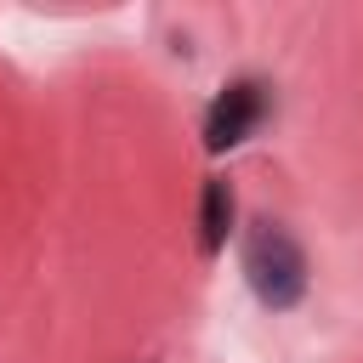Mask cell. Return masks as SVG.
<instances>
[{
    "label": "cell",
    "instance_id": "cell-1",
    "mask_svg": "<svg viewBox=\"0 0 363 363\" xmlns=\"http://www.w3.org/2000/svg\"><path fill=\"white\" fill-rule=\"evenodd\" d=\"M238 267H244V284L250 295L267 306V312H289L301 306L306 295V250L278 227V221H250L244 244H238Z\"/></svg>",
    "mask_w": 363,
    "mask_h": 363
},
{
    "label": "cell",
    "instance_id": "cell-3",
    "mask_svg": "<svg viewBox=\"0 0 363 363\" xmlns=\"http://www.w3.org/2000/svg\"><path fill=\"white\" fill-rule=\"evenodd\" d=\"M233 216H238V204H233V182H227V176H210L204 193H199V255H204V261H216V255L227 250Z\"/></svg>",
    "mask_w": 363,
    "mask_h": 363
},
{
    "label": "cell",
    "instance_id": "cell-2",
    "mask_svg": "<svg viewBox=\"0 0 363 363\" xmlns=\"http://www.w3.org/2000/svg\"><path fill=\"white\" fill-rule=\"evenodd\" d=\"M267 113H272V85L267 79H233V85H221L216 102L204 108V147L227 153V147L250 142Z\"/></svg>",
    "mask_w": 363,
    "mask_h": 363
}]
</instances>
